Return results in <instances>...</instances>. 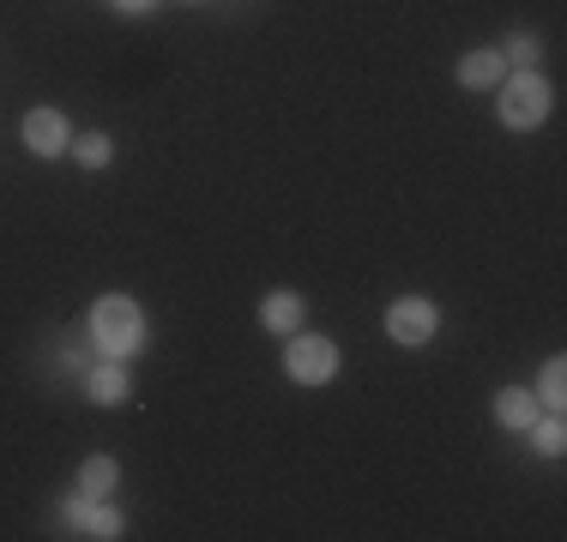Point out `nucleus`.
Returning <instances> with one entry per match:
<instances>
[{"instance_id": "1", "label": "nucleus", "mask_w": 567, "mask_h": 542, "mask_svg": "<svg viewBox=\"0 0 567 542\" xmlns=\"http://www.w3.org/2000/svg\"><path fill=\"white\" fill-rule=\"evenodd\" d=\"M85 344H91V356L133 362L152 344V320H145V308L133 302V295H97L91 314H85Z\"/></svg>"}, {"instance_id": "2", "label": "nucleus", "mask_w": 567, "mask_h": 542, "mask_svg": "<svg viewBox=\"0 0 567 542\" xmlns=\"http://www.w3.org/2000/svg\"><path fill=\"white\" fill-rule=\"evenodd\" d=\"M556 108V85H549L537 66H507L502 85H495V121L507 133H537Z\"/></svg>"}, {"instance_id": "3", "label": "nucleus", "mask_w": 567, "mask_h": 542, "mask_svg": "<svg viewBox=\"0 0 567 542\" xmlns=\"http://www.w3.org/2000/svg\"><path fill=\"white\" fill-rule=\"evenodd\" d=\"M344 368V356H339V344H332L327 332H290L284 337V374H290V386H308V392H320V386H332Z\"/></svg>"}, {"instance_id": "4", "label": "nucleus", "mask_w": 567, "mask_h": 542, "mask_svg": "<svg viewBox=\"0 0 567 542\" xmlns=\"http://www.w3.org/2000/svg\"><path fill=\"white\" fill-rule=\"evenodd\" d=\"M386 337H393L399 350H423V344H435L441 337V308L429 302V295H399V302H386Z\"/></svg>"}, {"instance_id": "5", "label": "nucleus", "mask_w": 567, "mask_h": 542, "mask_svg": "<svg viewBox=\"0 0 567 542\" xmlns=\"http://www.w3.org/2000/svg\"><path fill=\"white\" fill-rule=\"evenodd\" d=\"M61 531L66 536H97V542H115L121 531H127V519H121V507H110V500H91V494H66L61 500Z\"/></svg>"}, {"instance_id": "6", "label": "nucleus", "mask_w": 567, "mask_h": 542, "mask_svg": "<svg viewBox=\"0 0 567 542\" xmlns=\"http://www.w3.org/2000/svg\"><path fill=\"white\" fill-rule=\"evenodd\" d=\"M19 139L31 157L55 163V157H66V145H73V121H66L61 108H31V115L19 121Z\"/></svg>"}, {"instance_id": "7", "label": "nucleus", "mask_w": 567, "mask_h": 542, "mask_svg": "<svg viewBox=\"0 0 567 542\" xmlns=\"http://www.w3.org/2000/svg\"><path fill=\"white\" fill-rule=\"evenodd\" d=\"M79 379H85V404H97V410H121V404L133 398V374H127V362H115V356H97Z\"/></svg>"}, {"instance_id": "8", "label": "nucleus", "mask_w": 567, "mask_h": 542, "mask_svg": "<svg viewBox=\"0 0 567 542\" xmlns=\"http://www.w3.org/2000/svg\"><path fill=\"white\" fill-rule=\"evenodd\" d=\"M260 325L272 337H290V332H302L308 325V302L296 290H266L260 295Z\"/></svg>"}, {"instance_id": "9", "label": "nucleus", "mask_w": 567, "mask_h": 542, "mask_svg": "<svg viewBox=\"0 0 567 542\" xmlns=\"http://www.w3.org/2000/svg\"><path fill=\"white\" fill-rule=\"evenodd\" d=\"M489 416H495L507 434H525L537 416H544V404L532 398V386H502V392H495V404H489Z\"/></svg>"}, {"instance_id": "10", "label": "nucleus", "mask_w": 567, "mask_h": 542, "mask_svg": "<svg viewBox=\"0 0 567 542\" xmlns=\"http://www.w3.org/2000/svg\"><path fill=\"white\" fill-rule=\"evenodd\" d=\"M502 73H507L502 49H465V54H458V66H453V79L465 91H495V85H502Z\"/></svg>"}, {"instance_id": "11", "label": "nucleus", "mask_w": 567, "mask_h": 542, "mask_svg": "<svg viewBox=\"0 0 567 542\" xmlns=\"http://www.w3.org/2000/svg\"><path fill=\"white\" fill-rule=\"evenodd\" d=\"M115 482H121V458H110V452H91L85 465H79V477H73V488L91 494V500H110Z\"/></svg>"}, {"instance_id": "12", "label": "nucleus", "mask_w": 567, "mask_h": 542, "mask_svg": "<svg viewBox=\"0 0 567 542\" xmlns=\"http://www.w3.org/2000/svg\"><path fill=\"white\" fill-rule=\"evenodd\" d=\"M66 157H73L79 169H91V175H97V169H110V163H115V139H110L103 127H91V133H73V145H66Z\"/></svg>"}, {"instance_id": "13", "label": "nucleus", "mask_w": 567, "mask_h": 542, "mask_svg": "<svg viewBox=\"0 0 567 542\" xmlns=\"http://www.w3.org/2000/svg\"><path fill=\"white\" fill-rule=\"evenodd\" d=\"M525 440H532L537 458H561V452H567V423H561V410H544L532 428H525Z\"/></svg>"}, {"instance_id": "14", "label": "nucleus", "mask_w": 567, "mask_h": 542, "mask_svg": "<svg viewBox=\"0 0 567 542\" xmlns=\"http://www.w3.org/2000/svg\"><path fill=\"white\" fill-rule=\"evenodd\" d=\"M532 398L544 404V410H567V356H549L544 368H537Z\"/></svg>"}, {"instance_id": "15", "label": "nucleus", "mask_w": 567, "mask_h": 542, "mask_svg": "<svg viewBox=\"0 0 567 542\" xmlns=\"http://www.w3.org/2000/svg\"><path fill=\"white\" fill-rule=\"evenodd\" d=\"M495 49H502L507 66H537V54H544V37H537V31H507Z\"/></svg>"}, {"instance_id": "16", "label": "nucleus", "mask_w": 567, "mask_h": 542, "mask_svg": "<svg viewBox=\"0 0 567 542\" xmlns=\"http://www.w3.org/2000/svg\"><path fill=\"white\" fill-rule=\"evenodd\" d=\"M110 12H121V19H145V12H157V0H110Z\"/></svg>"}, {"instance_id": "17", "label": "nucleus", "mask_w": 567, "mask_h": 542, "mask_svg": "<svg viewBox=\"0 0 567 542\" xmlns=\"http://www.w3.org/2000/svg\"><path fill=\"white\" fill-rule=\"evenodd\" d=\"M187 7H199V0H187Z\"/></svg>"}]
</instances>
